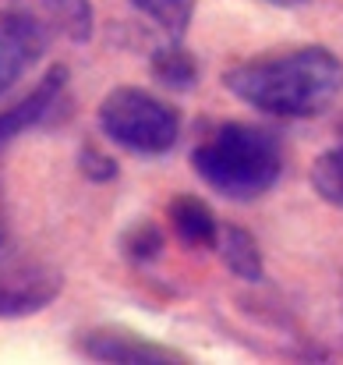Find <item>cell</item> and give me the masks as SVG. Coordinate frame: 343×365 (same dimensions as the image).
I'll return each instance as SVG.
<instances>
[{
  "mask_svg": "<svg viewBox=\"0 0 343 365\" xmlns=\"http://www.w3.org/2000/svg\"><path fill=\"white\" fill-rule=\"evenodd\" d=\"M195 174L230 202H251L265 195L283 174L280 138L255 124H216L191 149Z\"/></svg>",
  "mask_w": 343,
  "mask_h": 365,
  "instance_id": "7a4b0ae2",
  "label": "cell"
},
{
  "mask_svg": "<svg viewBox=\"0 0 343 365\" xmlns=\"http://www.w3.org/2000/svg\"><path fill=\"white\" fill-rule=\"evenodd\" d=\"M138 14H145L156 29H163L170 39H184L195 18V0H127Z\"/></svg>",
  "mask_w": 343,
  "mask_h": 365,
  "instance_id": "8fae6325",
  "label": "cell"
},
{
  "mask_svg": "<svg viewBox=\"0 0 343 365\" xmlns=\"http://www.w3.org/2000/svg\"><path fill=\"white\" fill-rule=\"evenodd\" d=\"M78 170H82V178H89L93 185H107V181L117 178V160L107 156L103 149H96V145H82V149H78Z\"/></svg>",
  "mask_w": 343,
  "mask_h": 365,
  "instance_id": "5bb4252c",
  "label": "cell"
},
{
  "mask_svg": "<svg viewBox=\"0 0 343 365\" xmlns=\"http://www.w3.org/2000/svg\"><path fill=\"white\" fill-rule=\"evenodd\" d=\"M50 32L28 11H0V96H7L46 53Z\"/></svg>",
  "mask_w": 343,
  "mask_h": 365,
  "instance_id": "5b68a950",
  "label": "cell"
},
{
  "mask_svg": "<svg viewBox=\"0 0 343 365\" xmlns=\"http://www.w3.org/2000/svg\"><path fill=\"white\" fill-rule=\"evenodd\" d=\"M60 25L68 29L71 39H89V32H93V11H89V4L85 0H64Z\"/></svg>",
  "mask_w": 343,
  "mask_h": 365,
  "instance_id": "9a60e30c",
  "label": "cell"
},
{
  "mask_svg": "<svg viewBox=\"0 0 343 365\" xmlns=\"http://www.w3.org/2000/svg\"><path fill=\"white\" fill-rule=\"evenodd\" d=\"M312 188L319 192L322 202L343 210V145L326 149L315 160V167H312Z\"/></svg>",
  "mask_w": 343,
  "mask_h": 365,
  "instance_id": "4fadbf2b",
  "label": "cell"
},
{
  "mask_svg": "<svg viewBox=\"0 0 343 365\" xmlns=\"http://www.w3.org/2000/svg\"><path fill=\"white\" fill-rule=\"evenodd\" d=\"M163 242H167V238H163V227H159L156 220L142 217V220H134V224L120 235V252H124V259H127V262L145 266V262L159 259Z\"/></svg>",
  "mask_w": 343,
  "mask_h": 365,
  "instance_id": "7c38bea8",
  "label": "cell"
},
{
  "mask_svg": "<svg viewBox=\"0 0 343 365\" xmlns=\"http://www.w3.org/2000/svg\"><path fill=\"white\" fill-rule=\"evenodd\" d=\"M64 291L57 266L21 255H0V319H25L43 312Z\"/></svg>",
  "mask_w": 343,
  "mask_h": 365,
  "instance_id": "277c9868",
  "label": "cell"
},
{
  "mask_svg": "<svg viewBox=\"0 0 343 365\" xmlns=\"http://www.w3.org/2000/svg\"><path fill=\"white\" fill-rule=\"evenodd\" d=\"M220 259L237 280H248V284H258L265 277V262H262V252H258V242L244 231V227H223L220 231Z\"/></svg>",
  "mask_w": 343,
  "mask_h": 365,
  "instance_id": "9c48e42d",
  "label": "cell"
},
{
  "mask_svg": "<svg viewBox=\"0 0 343 365\" xmlns=\"http://www.w3.org/2000/svg\"><path fill=\"white\" fill-rule=\"evenodd\" d=\"M64 93H68V68L57 64L36 82V89L28 96H21L14 107L0 110V145L53 121V114L64 107Z\"/></svg>",
  "mask_w": 343,
  "mask_h": 365,
  "instance_id": "52a82bcc",
  "label": "cell"
},
{
  "mask_svg": "<svg viewBox=\"0 0 343 365\" xmlns=\"http://www.w3.org/2000/svg\"><path fill=\"white\" fill-rule=\"evenodd\" d=\"M167 217H170L174 235L188 245V248H213V245L220 242V231H223V227H220L216 213H213L199 195H177V199L170 202Z\"/></svg>",
  "mask_w": 343,
  "mask_h": 365,
  "instance_id": "ba28073f",
  "label": "cell"
},
{
  "mask_svg": "<svg viewBox=\"0 0 343 365\" xmlns=\"http://www.w3.org/2000/svg\"><path fill=\"white\" fill-rule=\"evenodd\" d=\"M149 68H152V78H156V82H163L167 89L188 93V89H195V86H199V61L191 57V50H188V46H181V39L163 43V46L152 53Z\"/></svg>",
  "mask_w": 343,
  "mask_h": 365,
  "instance_id": "30bf717a",
  "label": "cell"
},
{
  "mask_svg": "<svg viewBox=\"0 0 343 365\" xmlns=\"http://www.w3.org/2000/svg\"><path fill=\"white\" fill-rule=\"evenodd\" d=\"M100 128L114 145L134 156H163L181 138V114L145 89L120 86L100 103Z\"/></svg>",
  "mask_w": 343,
  "mask_h": 365,
  "instance_id": "3957f363",
  "label": "cell"
},
{
  "mask_svg": "<svg viewBox=\"0 0 343 365\" xmlns=\"http://www.w3.org/2000/svg\"><path fill=\"white\" fill-rule=\"evenodd\" d=\"M265 4H276V7H297V4H305V0H265Z\"/></svg>",
  "mask_w": 343,
  "mask_h": 365,
  "instance_id": "e0dca14e",
  "label": "cell"
},
{
  "mask_svg": "<svg viewBox=\"0 0 343 365\" xmlns=\"http://www.w3.org/2000/svg\"><path fill=\"white\" fill-rule=\"evenodd\" d=\"M11 242V227H7V202H4V181H0V252Z\"/></svg>",
  "mask_w": 343,
  "mask_h": 365,
  "instance_id": "2e32d148",
  "label": "cell"
},
{
  "mask_svg": "<svg viewBox=\"0 0 343 365\" xmlns=\"http://www.w3.org/2000/svg\"><path fill=\"white\" fill-rule=\"evenodd\" d=\"M75 351L93 359V362H120V365H181L188 362L184 351L156 344L138 337L134 330L124 327H93L75 341Z\"/></svg>",
  "mask_w": 343,
  "mask_h": 365,
  "instance_id": "8992f818",
  "label": "cell"
},
{
  "mask_svg": "<svg viewBox=\"0 0 343 365\" xmlns=\"http://www.w3.org/2000/svg\"><path fill=\"white\" fill-rule=\"evenodd\" d=\"M223 86L269 118L301 121L322 114L343 93V61L326 46H294L233 64Z\"/></svg>",
  "mask_w": 343,
  "mask_h": 365,
  "instance_id": "6da1fadb",
  "label": "cell"
}]
</instances>
